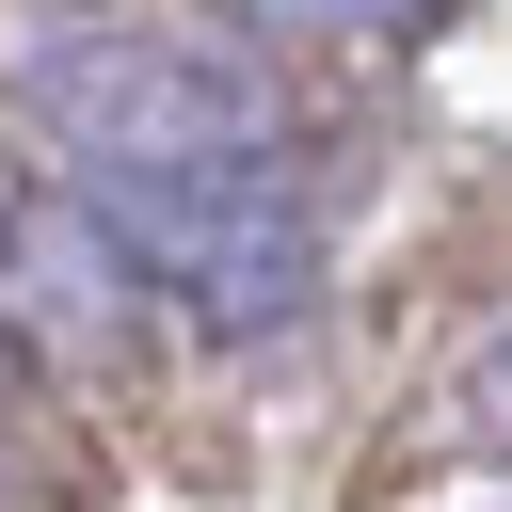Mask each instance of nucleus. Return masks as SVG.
<instances>
[{"label":"nucleus","mask_w":512,"mask_h":512,"mask_svg":"<svg viewBox=\"0 0 512 512\" xmlns=\"http://www.w3.org/2000/svg\"><path fill=\"white\" fill-rule=\"evenodd\" d=\"M144 320V288H128V256H112V224H96V192L64 176H0V336H128Z\"/></svg>","instance_id":"nucleus-3"},{"label":"nucleus","mask_w":512,"mask_h":512,"mask_svg":"<svg viewBox=\"0 0 512 512\" xmlns=\"http://www.w3.org/2000/svg\"><path fill=\"white\" fill-rule=\"evenodd\" d=\"M32 128L64 144L80 192H176V176H272L288 160V80L224 32H160V16H80L32 32Z\"/></svg>","instance_id":"nucleus-1"},{"label":"nucleus","mask_w":512,"mask_h":512,"mask_svg":"<svg viewBox=\"0 0 512 512\" xmlns=\"http://www.w3.org/2000/svg\"><path fill=\"white\" fill-rule=\"evenodd\" d=\"M464 416H480V432H496V448H512V320H496V336H480V352H464Z\"/></svg>","instance_id":"nucleus-4"},{"label":"nucleus","mask_w":512,"mask_h":512,"mask_svg":"<svg viewBox=\"0 0 512 512\" xmlns=\"http://www.w3.org/2000/svg\"><path fill=\"white\" fill-rule=\"evenodd\" d=\"M96 224H112L128 288H144V304H176V320H192V336H224V352H256V336H288V320L320 304V224H304L288 160H272V176L96 192Z\"/></svg>","instance_id":"nucleus-2"}]
</instances>
